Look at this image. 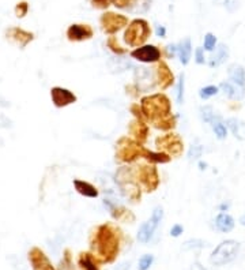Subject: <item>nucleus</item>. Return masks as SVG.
Returning <instances> with one entry per match:
<instances>
[{"label": "nucleus", "instance_id": "obj_14", "mask_svg": "<svg viewBox=\"0 0 245 270\" xmlns=\"http://www.w3.org/2000/svg\"><path fill=\"white\" fill-rule=\"evenodd\" d=\"M94 36L93 27L90 25H82V23H72L67 29V38L72 42H80V41L90 40Z\"/></svg>", "mask_w": 245, "mask_h": 270}, {"label": "nucleus", "instance_id": "obj_2", "mask_svg": "<svg viewBox=\"0 0 245 270\" xmlns=\"http://www.w3.org/2000/svg\"><path fill=\"white\" fill-rule=\"evenodd\" d=\"M142 108L147 122L162 131L173 130L177 119L172 112V103L165 93H156L152 96H144L140 100Z\"/></svg>", "mask_w": 245, "mask_h": 270}, {"label": "nucleus", "instance_id": "obj_38", "mask_svg": "<svg viewBox=\"0 0 245 270\" xmlns=\"http://www.w3.org/2000/svg\"><path fill=\"white\" fill-rule=\"evenodd\" d=\"M217 45V37L213 33H207L205 36V50L209 52H213Z\"/></svg>", "mask_w": 245, "mask_h": 270}, {"label": "nucleus", "instance_id": "obj_48", "mask_svg": "<svg viewBox=\"0 0 245 270\" xmlns=\"http://www.w3.org/2000/svg\"><path fill=\"white\" fill-rule=\"evenodd\" d=\"M199 167H201V171H205L206 167H207V164H206V162H199Z\"/></svg>", "mask_w": 245, "mask_h": 270}, {"label": "nucleus", "instance_id": "obj_11", "mask_svg": "<svg viewBox=\"0 0 245 270\" xmlns=\"http://www.w3.org/2000/svg\"><path fill=\"white\" fill-rule=\"evenodd\" d=\"M51 99L56 108H64L71 104L76 103V96L72 93L71 90L64 89L60 86H55L51 89Z\"/></svg>", "mask_w": 245, "mask_h": 270}, {"label": "nucleus", "instance_id": "obj_16", "mask_svg": "<svg viewBox=\"0 0 245 270\" xmlns=\"http://www.w3.org/2000/svg\"><path fill=\"white\" fill-rule=\"evenodd\" d=\"M128 132L132 140L143 145L147 142V138H149V134H150V128H149L146 122L135 119L128 124Z\"/></svg>", "mask_w": 245, "mask_h": 270}, {"label": "nucleus", "instance_id": "obj_1", "mask_svg": "<svg viewBox=\"0 0 245 270\" xmlns=\"http://www.w3.org/2000/svg\"><path fill=\"white\" fill-rule=\"evenodd\" d=\"M121 231L111 222L98 225L90 236V251L101 263H112L119 255Z\"/></svg>", "mask_w": 245, "mask_h": 270}, {"label": "nucleus", "instance_id": "obj_34", "mask_svg": "<svg viewBox=\"0 0 245 270\" xmlns=\"http://www.w3.org/2000/svg\"><path fill=\"white\" fill-rule=\"evenodd\" d=\"M153 262H154V257L152 254H144L138 262V270H149L152 267Z\"/></svg>", "mask_w": 245, "mask_h": 270}, {"label": "nucleus", "instance_id": "obj_42", "mask_svg": "<svg viewBox=\"0 0 245 270\" xmlns=\"http://www.w3.org/2000/svg\"><path fill=\"white\" fill-rule=\"evenodd\" d=\"M195 62L198 64H205L206 63V58H205V52H203V48H196Z\"/></svg>", "mask_w": 245, "mask_h": 270}, {"label": "nucleus", "instance_id": "obj_33", "mask_svg": "<svg viewBox=\"0 0 245 270\" xmlns=\"http://www.w3.org/2000/svg\"><path fill=\"white\" fill-rule=\"evenodd\" d=\"M211 126H213V131H214L215 137H217L218 140L222 141L226 138L227 128L222 122H217V123H214V124H211Z\"/></svg>", "mask_w": 245, "mask_h": 270}, {"label": "nucleus", "instance_id": "obj_46", "mask_svg": "<svg viewBox=\"0 0 245 270\" xmlns=\"http://www.w3.org/2000/svg\"><path fill=\"white\" fill-rule=\"evenodd\" d=\"M157 36L158 37H165L166 36V29L164 26H157Z\"/></svg>", "mask_w": 245, "mask_h": 270}, {"label": "nucleus", "instance_id": "obj_25", "mask_svg": "<svg viewBox=\"0 0 245 270\" xmlns=\"http://www.w3.org/2000/svg\"><path fill=\"white\" fill-rule=\"evenodd\" d=\"M142 158L147 160L149 162H152V164H168L172 160L169 154L164 153V152H153V150H149L146 148L143 150Z\"/></svg>", "mask_w": 245, "mask_h": 270}, {"label": "nucleus", "instance_id": "obj_41", "mask_svg": "<svg viewBox=\"0 0 245 270\" xmlns=\"http://www.w3.org/2000/svg\"><path fill=\"white\" fill-rule=\"evenodd\" d=\"M90 3L94 9L107 10L111 5H113V0H90Z\"/></svg>", "mask_w": 245, "mask_h": 270}, {"label": "nucleus", "instance_id": "obj_8", "mask_svg": "<svg viewBox=\"0 0 245 270\" xmlns=\"http://www.w3.org/2000/svg\"><path fill=\"white\" fill-rule=\"evenodd\" d=\"M156 146L160 152L169 154L170 157H180L184 152V142L176 132L160 135L156 140Z\"/></svg>", "mask_w": 245, "mask_h": 270}, {"label": "nucleus", "instance_id": "obj_43", "mask_svg": "<svg viewBox=\"0 0 245 270\" xmlns=\"http://www.w3.org/2000/svg\"><path fill=\"white\" fill-rule=\"evenodd\" d=\"M183 232H184V227L180 224H174L173 227H172V230H170V235H172L173 238H178Z\"/></svg>", "mask_w": 245, "mask_h": 270}, {"label": "nucleus", "instance_id": "obj_35", "mask_svg": "<svg viewBox=\"0 0 245 270\" xmlns=\"http://www.w3.org/2000/svg\"><path fill=\"white\" fill-rule=\"evenodd\" d=\"M139 0H113V6L121 10H132L135 5H138Z\"/></svg>", "mask_w": 245, "mask_h": 270}, {"label": "nucleus", "instance_id": "obj_30", "mask_svg": "<svg viewBox=\"0 0 245 270\" xmlns=\"http://www.w3.org/2000/svg\"><path fill=\"white\" fill-rule=\"evenodd\" d=\"M219 92V86H214V85H209L202 87L199 90V96H201L202 100H209L211 97H214L215 95H218Z\"/></svg>", "mask_w": 245, "mask_h": 270}, {"label": "nucleus", "instance_id": "obj_17", "mask_svg": "<svg viewBox=\"0 0 245 270\" xmlns=\"http://www.w3.org/2000/svg\"><path fill=\"white\" fill-rule=\"evenodd\" d=\"M104 205H105V207H108V210L111 212L112 217H113L115 220L128 221V222L129 221L135 220L134 214L129 212L128 209H125V207L117 206V205L112 203L111 201H108V199H105V201H104Z\"/></svg>", "mask_w": 245, "mask_h": 270}, {"label": "nucleus", "instance_id": "obj_37", "mask_svg": "<svg viewBox=\"0 0 245 270\" xmlns=\"http://www.w3.org/2000/svg\"><path fill=\"white\" fill-rule=\"evenodd\" d=\"M164 218V209L161 206H157L152 213V217H150V221H152L153 224L158 227L161 224V221Z\"/></svg>", "mask_w": 245, "mask_h": 270}, {"label": "nucleus", "instance_id": "obj_3", "mask_svg": "<svg viewBox=\"0 0 245 270\" xmlns=\"http://www.w3.org/2000/svg\"><path fill=\"white\" fill-rule=\"evenodd\" d=\"M115 179L125 198L129 199L132 203L140 202L142 189L136 180V172L134 167H120L117 169Z\"/></svg>", "mask_w": 245, "mask_h": 270}, {"label": "nucleus", "instance_id": "obj_15", "mask_svg": "<svg viewBox=\"0 0 245 270\" xmlns=\"http://www.w3.org/2000/svg\"><path fill=\"white\" fill-rule=\"evenodd\" d=\"M29 262L33 270H55L45 252L38 247H33L29 251Z\"/></svg>", "mask_w": 245, "mask_h": 270}, {"label": "nucleus", "instance_id": "obj_22", "mask_svg": "<svg viewBox=\"0 0 245 270\" xmlns=\"http://www.w3.org/2000/svg\"><path fill=\"white\" fill-rule=\"evenodd\" d=\"M215 227L219 232L222 234H227L234 228V218L230 214H227L225 212H221L215 218Z\"/></svg>", "mask_w": 245, "mask_h": 270}, {"label": "nucleus", "instance_id": "obj_26", "mask_svg": "<svg viewBox=\"0 0 245 270\" xmlns=\"http://www.w3.org/2000/svg\"><path fill=\"white\" fill-rule=\"evenodd\" d=\"M177 55L183 66H187V64L189 63L192 55V45L191 40H189L188 37L187 38H184V40L177 45Z\"/></svg>", "mask_w": 245, "mask_h": 270}, {"label": "nucleus", "instance_id": "obj_39", "mask_svg": "<svg viewBox=\"0 0 245 270\" xmlns=\"http://www.w3.org/2000/svg\"><path fill=\"white\" fill-rule=\"evenodd\" d=\"M129 111L131 113L134 115L135 119H138V120H142V122H146V116H144V113H143L142 108H140V104H132L131 107H129Z\"/></svg>", "mask_w": 245, "mask_h": 270}, {"label": "nucleus", "instance_id": "obj_9", "mask_svg": "<svg viewBox=\"0 0 245 270\" xmlns=\"http://www.w3.org/2000/svg\"><path fill=\"white\" fill-rule=\"evenodd\" d=\"M100 23H101V29L104 30V33L113 36L117 32H120L123 27L128 26V18L121 14L107 11L101 15Z\"/></svg>", "mask_w": 245, "mask_h": 270}, {"label": "nucleus", "instance_id": "obj_24", "mask_svg": "<svg viewBox=\"0 0 245 270\" xmlns=\"http://www.w3.org/2000/svg\"><path fill=\"white\" fill-rule=\"evenodd\" d=\"M78 265L82 270H100L98 261L91 252H80L78 257Z\"/></svg>", "mask_w": 245, "mask_h": 270}, {"label": "nucleus", "instance_id": "obj_5", "mask_svg": "<svg viewBox=\"0 0 245 270\" xmlns=\"http://www.w3.org/2000/svg\"><path fill=\"white\" fill-rule=\"evenodd\" d=\"M240 251V243L233 239L223 240L214 248L210 255V263L214 266H223L234 261Z\"/></svg>", "mask_w": 245, "mask_h": 270}, {"label": "nucleus", "instance_id": "obj_7", "mask_svg": "<svg viewBox=\"0 0 245 270\" xmlns=\"http://www.w3.org/2000/svg\"><path fill=\"white\" fill-rule=\"evenodd\" d=\"M136 180L144 193H154L160 186V175L156 164H144L142 167H135Z\"/></svg>", "mask_w": 245, "mask_h": 270}, {"label": "nucleus", "instance_id": "obj_31", "mask_svg": "<svg viewBox=\"0 0 245 270\" xmlns=\"http://www.w3.org/2000/svg\"><path fill=\"white\" fill-rule=\"evenodd\" d=\"M184 85H185V75L183 72L178 75L177 87H176V100L178 104L184 103Z\"/></svg>", "mask_w": 245, "mask_h": 270}, {"label": "nucleus", "instance_id": "obj_28", "mask_svg": "<svg viewBox=\"0 0 245 270\" xmlns=\"http://www.w3.org/2000/svg\"><path fill=\"white\" fill-rule=\"evenodd\" d=\"M201 115L202 119H203L206 123H210V124H214V123L217 122H221V116L214 112L213 107H202Z\"/></svg>", "mask_w": 245, "mask_h": 270}, {"label": "nucleus", "instance_id": "obj_12", "mask_svg": "<svg viewBox=\"0 0 245 270\" xmlns=\"http://www.w3.org/2000/svg\"><path fill=\"white\" fill-rule=\"evenodd\" d=\"M156 79H157V86L160 87L161 90H166L172 87V85L174 83V75L170 67L168 66L166 62L164 60H160L157 63L156 67Z\"/></svg>", "mask_w": 245, "mask_h": 270}, {"label": "nucleus", "instance_id": "obj_10", "mask_svg": "<svg viewBox=\"0 0 245 270\" xmlns=\"http://www.w3.org/2000/svg\"><path fill=\"white\" fill-rule=\"evenodd\" d=\"M129 55L131 58L142 63H158L162 56L160 48H157L156 45H142Z\"/></svg>", "mask_w": 245, "mask_h": 270}, {"label": "nucleus", "instance_id": "obj_40", "mask_svg": "<svg viewBox=\"0 0 245 270\" xmlns=\"http://www.w3.org/2000/svg\"><path fill=\"white\" fill-rule=\"evenodd\" d=\"M27 13H29V5H27V2H19L18 5L15 6V15H17L18 18L26 17Z\"/></svg>", "mask_w": 245, "mask_h": 270}, {"label": "nucleus", "instance_id": "obj_23", "mask_svg": "<svg viewBox=\"0 0 245 270\" xmlns=\"http://www.w3.org/2000/svg\"><path fill=\"white\" fill-rule=\"evenodd\" d=\"M226 127L232 131V134L236 137L237 140H245V122L237 119V117H229L226 120Z\"/></svg>", "mask_w": 245, "mask_h": 270}, {"label": "nucleus", "instance_id": "obj_19", "mask_svg": "<svg viewBox=\"0 0 245 270\" xmlns=\"http://www.w3.org/2000/svg\"><path fill=\"white\" fill-rule=\"evenodd\" d=\"M72 183H74V187H75L76 193L80 194L82 197H86V198H97L98 195H100V191H98L91 183H89V182L74 179Z\"/></svg>", "mask_w": 245, "mask_h": 270}, {"label": "nucleus", "instance_id": "obj_45", "mask_svg": "<svg viewBox=\"0 0 245 270\" xmlns=\"http://www.w3.org/2000/svg\"><path fill=\"white\" fill-rule=\"evenodd\" d=\"M129 267H131V262H120L119 265L115 267V270H129Z\"/></svg>", "mask_w": 245, "mask_h": 270}, {"label": "nucleus", "instance_id": "obj_49", "mask_svg": "<svg viewBox=\"0 0 245 270\" xmlns=\"http://www.w3.org/2000/svg\"><path fill=\"white\" fill-rule=\"evenodd\" d=\"M240 224L244 225V227H245V214H242V216L240 217Z\"/></svg>", "mask_w": 245, "mask_h": 270}, {"label": "nucleus", "instance_id": "obj_6", "mask_svg": "<svg viewBox=\"0 0 245 270\" xmlns=\"http://www.w3.org/2000/svg\"><path fill=\"white\" fill-rule=\"evenodd\" d=\"M144 146L134 141L131 137H121L116 142V160L120 162H134L143 157Z\"/></svg>", "mask_w": 245, "mask_h": 270}, {"label": "nucleus", "instance_id": "obj_21", "mask_svg": "<svg viewBox=\"0 0 245 270\" xmlns=\"http://www.w3.org/2000/svg\"><path fill=\"white\" fill-rule=\"evenodd\" d=\"M227 75H229V79L236 83L237 86L240 87H244L245 89V70L242 66L237 63H233L229 66V70H227Z\"/></svg>", "mask_w": 245, "mask_h": 270}, {"label": "nucleus", "instance_id": "obj_4", "mask_svg": "<svg viewBox=\"0 0 245 270\" xmlns=\"http://www.w3.org/2000/svg\"><path fill=\"white\" fill-rule=\"evenodd\" d=\"M152 36V29L146 19H134L128 23L127 30L124 33L125 44H128L132 48H139L144 45L149 37Z\"/></svg>", "mask_w": 245, "mask_h": 270}, {"label": "nucleus", "instance_id": "obj_29", "mask_svg": "<svg viewBox=\"0 0 245 270\" xmlns=\"http://www.w3.org/2000/svg\"><path fill=\"white\" fill-rule=\"evenodd\" d=\"M107 47L112 51V52H113V54H116V55H125L127 54V50H125V48H123V47L119 44V41H117V38L115 36L108 37Z\"/></svg>", "mask_w": 245, "mask_h": 270}, {"label": "nucleus", "instance_id": "obj_13", "mask_svg": "<svg viewBox=\"0 0 245 270\" xmlns=\"http://www.w3.org/2000/svg\"><path fill=\"white\" fill-rule=\"evenodd\" d=\"M6 37L7 40L11 41L13 44L18 45L21 50L26 48L27 44H30L34 40V34L30 32H26L21 27H9L6 30Z\"/></svg>", "mask_w": 245, "mask_h": 270}, {"label": "nucleus", "instance_id": "obj_47", "mask_svg": "<svg viewBox=\"0 0 245 270\" xmlns=\"http://www.w3.org/2000/svg\"><path fill=\"white\" fill-rule=\"evenodd\" d=\"M229 206H230V203L229 202L222 203V205L219 206V210H221V212H225V210H227V209H229Z\"/></svg>", "mask_w": 245, "mask_h": 270}, {"label": "nucleus", "instance_id": "obj_44", "mask_svg": "<svg viewBox=\"0 0 245 270\" xmlns=\"http://www.w3.org/2000/svg\"><path fill=\"white\" fill-rule=\"evenodd\" d=\"M166 56L169 59H172L174 56V55L177 54V45H174V44H170L166 47Z\"/></svg>", "mask_w": 245, "mask_h": 270}, {"label": "nucleus", "instance_id": "obj_32", "mask_svg": "<svg viewBox=\"0 0 245 270\" xmlns=\"http://www.w3.org/2000/svg\"><path fill=\"white\" fill-rule=\"evenodd\" d=\"M206 246H207V243L201 239H189L183 244V250L188 251V250H195V248H203Z\"/></svg>", "mask_w": 245, "mask_h": 270}, {"label": "nucleus", "instance_id": "obj_36", "mask_svg": "<svg viewBox=\"0 0 245 270\" xmlns=\"http://www.w3.org/2000/svg\"><path fill=\"white\" fill-rule=\"evenodd\" d=\"M202 153H203V146H201V145H192L189 152H188L189 161H193V160H198L199 157H202Z\"/></svg>", "mask_w": 245, "mask_h": 270}, {"label": "nucleus", "instance_id": "obj_27", "mask_svg": "<svg viewBox=\"0 0 245 270\" xmlns=\"http://www.w3.org/2000/svg\"><path fill=\"white\" fill-rule=\"evenodd\" d=\"M158 228V227H156V225L153 224L152 221L149 220L146 221V222H143L142 225H140V228H139L138 231V240L140 242V243H149L150 240H152L153 235H154V232H156V230Z\"/></svg>", "mask_w": 245, "mask_h": 270}, {"label": "nucleus", "instance_id": "obj_20", "mask_svg": "<svg viewBox=\"0 0 245 270\" xmlns=\"http://www.w3.org/2000/svg\"><path fill=\"white\" fill-rule=\"evenodd\" d=\"M229 58V48L225 44H218V47L215 48V52L209 59V66L210 67H218L221 64H223Z\"/></svg>", "mask_w": 245, "mask_h": 270}, {"label": "nucleus", "instance_id": "obj_18", "mask_svg": "<svg viewBox=\"0 0 245 270\" xmlns=\"http://www.w3.org/2000/svg\"><path fill=\"white\" fill-rule=\"evenodd\" d=\"M219 89L222 90L223 95L226 96L227 99L236 100V101L242 100L245 96L244 87H240V86H237L236 83H233V82H222V83L219 85Z\"/></svg>", "mask_w": 245, "mask_h": 270}]
</instances>
